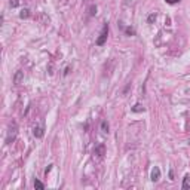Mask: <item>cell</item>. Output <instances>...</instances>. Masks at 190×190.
<instances>
[{
    "mask_svg": "<svg viewBox=\"0 0 190 190\" xmlns=\"http://www.w3.org/2000/svg\"><path fill=\"white\" fill-rule=\"evenodd\" d=\"M107 36H109V24L106 23L103 25V30H101L100 37L97 39V45H98V46H103V45L106 43V40H107Z\"/></svg>",
    "mask_w": 190,
    "mask_h": 190,
    "instance_id": "obj_1",
    "label": "cell"
},
{
    "mask_svg": "<svg viewBox=\"0 0 190 190\" xmlns=\"http://www.w3.org/2000/svg\"><path fill=\"white\" fill-rule=\"evenodd\" d=\"M150 178H152V181H158V180L161 178V169H159L158 166H155V168L152 169V175H150Z\"/></svg>",
    "mask_w": 190,
    "mask_h": 190,
    "instance_id": "obj_2",
    "label": "cell"
},
{
    "mask_svg": "<svg viewBox=\"0 0 190 190\" xmlns=\"http://www.w3.org/2000/svg\"><path fill=\"white\" fill-rule=\"evenodd\" d=\"M33 134H34L36 138H42V137L45 135V129H43V126H36L34 131H33Z\"/></svg>",
    "mask_w": 190,
    "mask_h": 190,
    "instance_id": "obj_3",
    "label": "cell"
},
{
    "mask_svg": "<svg viewBox=\"0 0 190 190\" xmlns=\"http://www.w3.org/2000/svg\"><path fill=\"white\" fill-rule=\"evenodd\" d=\"M15 137H17V126H14V128H11L9 129V135H8V138H6V142H11L15 140Z\"/></svg>",
    "mask_w": 190,
    "mask_h": 190,
    "instance_id": "obj_4",
    "label": "cell"
},
{
    "mask_svg": "<svg viewBox=\"0 0 190 190\" xmlns=\"http://www.w3.org/2000/svg\"><path fill=\"white\" fill-rule=\"evenodd\" d=\"M104 152H106V147H104V144H100V146H97L94 150V153L97 156H100V158H103L104 156Z\"/></svg>",
    "mask_w": 190,
    "mask_h": 190,
    "instance_id": "obj_5",
    "label": "cell"
},
{
    "mask_svg": "<svg viewBox=\"0 0 190 190\" xmlns=\"http://www.w3.org/2000/svg\"><path fill=\"white\" fill-rule=\"evenodd\" d=\"M23 79H24V73H23V71H17V73H15V76H14V83H15V85H20Z\"/></svg>",
    "mask_w": 190,
    "mask_h": 190,
    "instance_id": "obj_6",
    "label": "cell"
},
{
    "mask_svg": "<svg viewBox=\"0 0 190 190\" xmlns=\"http://www.w3.org/2000/svg\"><path fill=\"white\" fill-rule=\"evenodd\" d=\"M183 189L189 190L190 189V175H186L184 180H183Z\"/></svg>",
    "mask_w": 190,
    "mask_h": 190,
    "instance_id": "obj_7",
    "label": "cell"
},
{
    "mask_svg": "<svg viewBox=\"0 0 190 190\" xmlns=\"http://www.w3.org/2000/svg\"><path fill=\"white\" fill-rule=\"evenodd\" d=\"M109 129H110L109 122H107V120H103V122H101V131H103V132H109Z\"/></svg>",
    "mask_w": 190,
    "mask_h": 190,
    "instance_id": "obj_8",
    "label": "cell"
},
{
    "mask_svg": "<svg viewBox=\"0 0 190 190\" xmlns=\"http://www.w3.org/2000/svg\"><path fill=\"white\" fill-rule=\"evenodd\" d=\"M28 17H30V11H28V9H23V11H21V14H20V18H28Z\"/></svg>",
    "mask_w": 190,
    "mask_h": 190,
    "instance_id": "obj_9",
    "label": "cell"
},
{
    "mask_svg": "<svg viewBox=\"0 0 190 190\" xmlns=\"http://www.w3.org/2000/svg\"><path fill=\"white\" fill-rule=\"evenodd\" d=\"M34 187H36V189H39V190H43V189H45L43 183H42V181H39V180H36V181H34Z\"/></svg>",
    "mask_w": 190,
    "mask_h": 190,
    "instance_id": "obj_10",
    "label": "cell"
},
{
    "mask_svg": "<svg viewBox=\"0 0 190 190\" xmlns=\"http://www.w3.org/2000/svg\"><path fill=\"white\" fill-rule=\"evenodd\" d=\"M132 112H144V107H142L141 104H135L132 107Z\"/></svg>",
    "mask_w": 190,
    "mask_h": 190,
    "instance_id": "obj_11",
    "label": "cell"
},
{
    "mask_svg": "<svg viewBox=\"0 0 190 190\" xmlns=\"http://www.w3.org/2000/svg\"><path fill=\"white\" fill-rule=\"evenodd\" d=\"M11 6H12V8L20 6V0H11Z\"/></svg>",
    "mask_w": 190,
    "mask_h": 190,
    "instance_id": "obj_12",
    "label": "cell"
},
{
    "mask_svg": "<svg viewBox=\"0 0 190 190\" xmlns=\"http://www.w3.org/2000/svg\"><path fill=\"white\" fill-rule=\"evenodd\" d=\"M125 31H126V34H129V36H131V34H134V33H135V31H134V30H132V28H131V27H126V28H125Z\"/></svg>",
    "mask_w": 190,
    "mask_h": 190,
    "instance_id": "obj_13",
    "label": "cell"
},
{
    "mask_svg": "<svg viewBox=\"0 0 190 190\" xmlns=\"http://www.w3.org/2000/svg\"><path fill=\"white\" fill-rule=\"evenodd\" d=\"M97 14V6H91V15H95Z\"/></svg>",
    "mask_w": 190,
    "mask_h": 190,
    "instance_id": "obj_14",
    "label": "cell"
},
{
    "mask_svg": "<svg viewBox=\"0 0 190 190\" xmlns=\"http://www.w3.org/2000/svg\"><path fill=\"white\" fill-rule=\"evenodd\" d=\"M166 3H169V5H174V3H177V2H180V0H165Z\"/></svg>",
    "mask_w": 190,
    "mask_h": 190,
    "instance_id": "obj_15",
    "label": "cell"
},
{
    "mask_svg": "<svg viewBox=\"0 0 190 190\" xmlns=\"http://www.w3.org/2000/svg\"><path fill=\"white\" fill-rule=\"evenodd\" d=\"M51 169H52V165H49V166L46 168V169H45V174H46V175L49 174V172H51Z\"/></svg>",
    "mask_w": 190,
    "mask_h": 190,
    "instance_id": "obj_16",
    "label": "cell"
},
{
    "mask_svg": "<svg viewBox=\"0 0 190 190\" xmlns=\"http://www.w3.org/2000/svg\"><path fill=\"white\" fill-rule=\"evenodd\" d=\"M153 20H156V15H150V17H149V23H152Z\"/></svg>",
    "mask_w": 190,
    "mask_h": 190,
    "instance_id": "obj_17",
    "label": "cell"
}]
</instances>
